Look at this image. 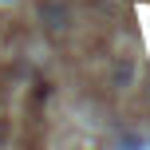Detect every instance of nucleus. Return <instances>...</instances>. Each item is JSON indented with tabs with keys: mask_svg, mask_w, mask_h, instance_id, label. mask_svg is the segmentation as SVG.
Instances as JSON below:
<instances>
[{
	"mask_svg": "<svg viewBox=\"0 0 150 150\" xmlns=\"http://www.w3.org/2000/svg\"><path fill=\"white\" fill-rule=\"evenodd\" d=\"M0 4H12V0H0Z\"/></svg>",
	"mask_w": 150,
	"mask_h": 150,
	"instance_id": "3",
	"label": "nucleus"
},
{
	"mask_svg": "<svg viewBox=\"0 0 150 150\" xmlns=\"http://www.w3.org/2000/svg\"><path fill=\"white\" fill-rule=\"evenodd\" d=\"M40 24H44L47 32H67L71 28V8L63 4V0H44V4H40Z\"/></svg>",
	"mask_w": 150,
	"mask_h": 150,
	"instance_id": "1",
	"label": "nucleus"
},
{
	"mask_svg": "<svg viewBox=\"0 0 150 150\" xmlns=\"http://www.w3.org/2000/svg\"><path fill=\"white\" fill-rule=\"evenodd\" d=\"M134 79H138V63L130 59V55H122V59L111 67V87L127 91V87H134Z\"/></svg>",
	"mask_w": 150,
	"mask_h": 150,
	"instance_id": "2",
	"label": "nucleus"
}]
</instances>
